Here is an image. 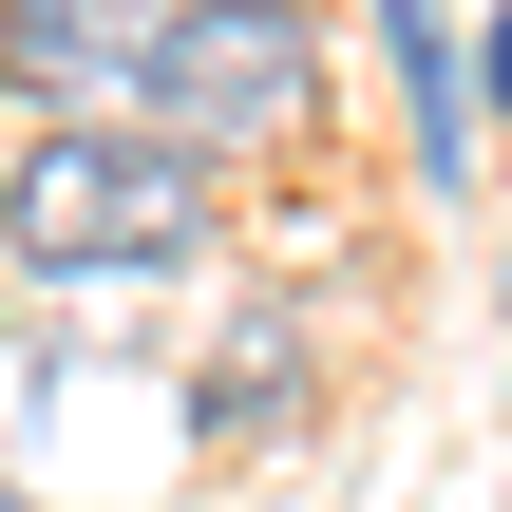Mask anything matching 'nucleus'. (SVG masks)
<instances>
[{"label":"nucleus","instance_id":"obj_7","mask_svg":"<svg viewBox=\"0 0 512 512\" xmlns=\"http://www.w3.org/2000/svg\"><path fill=\"white\" fill-rule=\"evenodd\" d=\"M0 512H19V494H0Z\"/></svg>","mask_w":512,"mask_h":512},{"label":"nucleus","instance_id":"obj_4","mask_svg":"<svg viewBox=\"0 0 512 512\" xmlns=\"http://www.w3.org/2000/svg\"><path fill=\"white\" fill-rule=\"evenodd\" d=\"M285 418H304V304H228V342H209V380H190V437L247 456V437H285Z\"/></svg>","mask_w":512,"mask_h":512},{"label":"nucleus","instance_id":"obj_3","mask_svg":"<svg viewBox=\"0 0 512 512\" xmlns=\"http://www.w3.org/2000/svg\"><path fill=\"white\" fill-rule=\"evenodd\" d=\"M171 19H190V0H0V95H38L57 133H76V114H133V133H152Z\"/></svg>","mask_w":512,"mask_h":512},{"label":"nucleus","instance_id":"obj_6","mask_svg":"<svg viewBox=\"0 0 512 512\" xmlns=\"http://www.w3.org/2000/svg\"><path fill=\"white\" fill-rule=\"evenodd\" d=\"M475 95H494V114H512V0H494V57H475Z\"/></svg>","mask_w":512,"mask_h":512},{"label":"nucleus","instance_id":"obj_1","mask_svg":"<svg viewBox=\"0 0 512 512\" xmlns=\"http://www.w3.org/2000/svg\"><path fill=\"white\" fill-rule=\"evenodd\" d=\"M190 228H209V171H190V152H152L133 114H76V133L0 152V266H38V285L171 266Z\"/></svg>","mask_w":512,"mask_h":512},{"label":"nucleus","instance_id":"obj_5","mask_svg":"<svg viewBox=\"0 0 512 512\" xmlns=\"http://www.w3.org/2000/svg\"><path fill=\"white\" fill-rule=\"evenodd\" d=\"M380 57H399V114H418V171L456 190V171H475V114H494V95L456 76V19H437V0H380Z\"/></svg>","mask_w":512,"mask_h":512},{"label":"nucleus","instance_id":"obj_2","mask_svg":"<svg viewBox=\"0 0 512 512\" xmlns=\"http://www.w3.org/2000/svg\"><path fill=\"white\" fill-rule=\"evenodd\" d=\"M323 114V19L304 0H190L171 57H152V152L228 171V152H285Z\"/></svg>","mask_w":512,"mask_h":512}]
</instances>
